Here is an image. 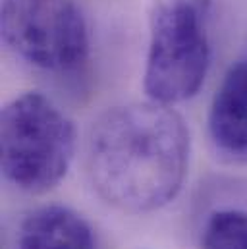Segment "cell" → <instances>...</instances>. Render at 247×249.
<instances>
[{"label": "cell", "instance_id": "cell-1", "mask_svg": "<svg viewBox=\"0 0 247 249\" xmlns=\"http://www.w3.org/2000/svg\"><path fill=\"white\" fill-rule=\"evenodd\" d=\"M191 139L184 118L155 101L106 110L87 143L89 180L108 205L141 214L176 199L189 168Z\"/></svg>", "mask_w": 247, "mask_h": 249}, {"label": "cell", "instance_id": "cell-2", "mask_svg": "<svg viewBox=\"0 0 247 249\" xmlns=\"http://www.w3.org/2000/svg\"><path fill=\"white\" fill-rule=\"evenodd\" d=\"M75 125L43 93L12 99L0 116L4 178L25 193H47L66 178L75 153Z\"/></svg>", "mask_w": 247, "mask_h": 249}, {"label": "cell", "instance_id": "cell-3", "mask_svg": "<svg viewBox=\"0 0 247 249\" xmlns=\"http://www.w3.org/2000/svg\"><path fill=\"white\" fill-rule=\"evenodd\" d=\"M209 0H160L151 16L143 71L149 101L178 105L195 97L211 68Z\"/></svg>", "mask_w": 247, "mask_h": 249}, {"label": "cell", "instance_id": "cell-4", "mask_svg": "<svg viewBox=\"0 0 247 249\" xmlns=\"http://www.w3.org/2000/svg\"><path fill=\"white\" fill-rule=\"evenodd\" d=\"M2 39L25 64L68 73L89 58L91 41L75 0H2Z\"/></svg>", "mask_w": 247, "mask_h": 249}, {"label": "cell", "instance_id": "cell-5", "mask_svg": "<svg viewBox=\"0 0 247 249\" xmlns=\"http://www.w3.org/2000/svg\"><path fill=\"white\" fill-rule=\"evenodd\" d=\"M209 133L222 153H247V60L232 64L224 73L211 103Z\"/></svg>", "mask_w": 247, "mask_h": 249}, {"label": "cell", "instance_id": "cell-6", "mask_svg": "<svg viewBox=\"0 0 247 249\" xmlns=\"http://www.w3.org/2000/svg\"><path fill=\"white\" fill-rule=\"evenodd\" d=\"M19 249H95L89 222L70 207L45 205L19 224Z\"/></svg>", "mask_w": 247, "mask_h": 249}, {"label": "cell", "instance_id": "cell-7", "mask_svg": "<svg viewBox=\"0 0 247 249\" xmlns=\"http://www.w3.org/2000/svg\"><path fill=\"white\" fill-rule=\"evenodd\" d=\"M201 249H247V211H214L205 222Z\"/></svg>", "mask_w": 247, "mask_h": 249}]
</instances>
